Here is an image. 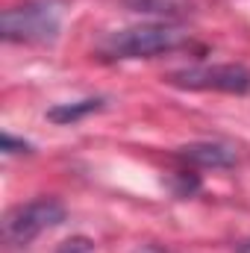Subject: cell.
<instances>
[{
	"instance_id": "cell-7",
	"label": "cell",
	"mask_w": 250,
	"mask_h": 253,
	"mask_svg": "<svg viewBox=\"0 0 250 253\" xmlns=\"http://www.w3.org/2000/svg\"><path fill=\"white\" fill-rule=\"evenodd\" d=\"M103 97H83V100H74V103H59V106H53V109H47V118L53 121V124H77V121H83V118H88V115H94V112H100L103 109Z\"/></svg>"
},
{
	"instance_id": "cell-8",
	"label": "cell",
	"mask_w": 250,
	"mask_h": 253,
	"mask_svg": "<svg viewBox=\"0 0 250 253\" xmlns=\"http://www.w3.org/2000/svg\"><path fill=\"white\" fill-rule=\"evenodd\" d=\"M174 180H177V183H174V191H177V197H188L191 191L200 189V180H197L191 171H177V174H174Z\"/></svg>"
},
{
	"instance_id": "cell-5",
	"label": "cell",
	"mask_w": 250,
	"mask_h": 253,
	"mask_svg": "<svg viewBox=\"0 0 250 253\" xmlns=\"http://www.w3.org/2000/svg\"><path fill=\"white\" fill-rule=\"evenodd\" d=\"M177 159L194 168H233L236 165V150L221 144V141H194L177 147Z\"/></svg>"
},
{
	"instance_id": "cell-10",
	"label": "cell",
	"mask_w": 250,
	"mask_h": 253,
	"mask_svg": "<svg viewBox=\"0 0 250 253\" xmlns=\"http://www.w3.org/2000/svg\"><path fill=\"white\" fill-rule=\"evenodd\" d=\"M3 153H30V144L15 138L12 132H3Z\"/></svg>"
},
{
	"instance_id": "cell-3",
	"label": "cell",
	"mask_w": 250,
	"mask_h": 253,
	"mask_svg": "<svg viewBox=\"0 0 250 253\" xmlns=\"http://www.w3.org/2000/svg\"><path fill=\"white\" fill-rule=\"evenodd\" d=\"M65 203L56 197H36L27 203L12 206L3 215L0 233L6 245H30L33 239H39L44 230H53L65 221Z\"/></svg>"
},
{
	"instance_id": "cell-9",
	"label": "cell",
	"mask_w": 250,
	"mask_h": 253,
	"mask_svg": "<svg viewBox=\"0 0 250 253\" xmlns=\"http://www.w3.org/2000/svg\"><path fill=\"white\" fill-rule=\"evenodd\" d=\"M91 251H94V242H91V239H85V236H74V239L62 242L56 253H91Z\"/></svg>"
},
{
	"instance_id": "cell-11",
	"label": "cell",
	"mask_w": 250,
	"mask_h": 253,
	"mask_svg": "<svg viewBox=\"0 0 250 253\" xmlns=\"http://www.w3.org/2000/svg\"><path fill=\"white\" fill-rule=\"evenodd\" d=\"M239 253H250V239H248V242H242V248H239Z\"/></svg>"
},
{
	"instance_id": "cell-4",
	"label": "cell",
	"mask_w": 250,
	"mask_h": 253,
	"mask_svg": "<svg viewBox=\"0 0 250 253\" xmlns=\"http://www.w3.org/2000/svg\"><path fill=\"white\" fill-rule=\"evenodd\" d=\"M165 83L188 91H221V94H248L250 71L245 65H191L171 71Z\"/></svg>"
},
{
	"instance_id": "cell-1",
	"label": "cell",
	"mask_w": 250,
	"mask_h": 253,
	"mask_svg": "<svg viewBox=\"0 0 250 253\" xmlns=\"http://www.w3.org/2000/svg\"><path fill=\"white\" fill-rule=\"evenodd\" d=\"M188 44V33L177 24H138L106 33L97 42V56L103 62H124V59H153L174 53Z\"/></svg>"
},
{
	"instance_id": "cell-2",
	"label": "cell",
	"mask_w": 250,
	"mask_h": 253,
	"mask_svg": "<svg viewBox=\"0 0 250 253\" xmlns=\"http://www.w3.org/2000/svg\"><path fill=\"white\" fill-rule=\"evenodd\" d=\"M62 0H24L0 15V36L9 44H47L62 27Z\"/></svg>"
},
{
	"instance_id": "cell-6",
	"label": "cell",
	"mask_w": 250,
	"mask_h": 253,
	"mask_svg": "<svg viewBox=\"0 0 250 253\" xmlns=\"http://www.w3.org/2000/svg\"><path fill=\"white\" fill-rule=\"evenodd\" d=\"M121 6L135 12V15H144V18H153L159 24H177V21H186L188 15H194V0H121Z\"/></svg>"
}]
</instances>
